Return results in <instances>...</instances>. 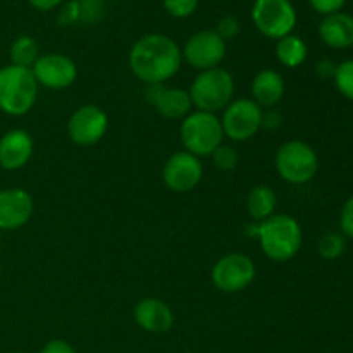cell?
<instances>
[{"instance_id": "3", "label": "cell", "mask_w": 353, "mask_h": 353, "mask_svg": "<svg viewBox=\"0 0 353 353\" xmlns=\"http://www.w3.org/2000/svg\"><path fill=\"white\" fill-rule=\"evenodd\" d=\"M38 97V83L33 71L19 65L0 68V110L7 116L19 117L33 109Z\"/></svg>"}, {"instance_id": "34", "label": "cell", "mask_w": 353, "mask_h": 353, "mask_svg": "<svg viewBox=\"0 0 353 353\" xmlns=\"http://www.w3.org/2000/svg\"><path fill=\"white\" fill-rule=\"evenodd\" d=\"M28 2H30V6L33 7V9L40 10V12H48V10L61 6L64 0H28Z\"/></svg>"}, {"instance_id": "24", "label": "cell", "mask_w": 353, "mask_h": 353, "mask_svg": "<svg viewBox=\"0 0 353 353\" xmlns=\"http://www.w3.org/2000/svg\"><path fill=\"white\" fill-rule=\"evenodd\" d=\"M345 252V238L338 233H326L319 240V254L326 261H336Z\"/></svg>"}, {"instance_id": "19", "label": "cell", "mask_w": 353, "mask_h": 353, "mask_svg": "<svg viewBox=\"0 0 353 353\" xmlns=\"http://www.w3.org/2000/svg\"><path fill=\"white\" fill-rule=\"evenodd\" d=\"M190 93L183 88H165L155 100L154 107L165 119H185L192 109Z\"/></svg>"}, {"instance_id": "26", "label": "cell", "mask_w": 353, "mask_h": 353, "mask_svg": "<svg viewBox=\"0 0 353 353\" xmlns=\"http://www.w3.org/2000/svg\"><path fill=\"white\" fill-rule=\"evenodd\" d=\"M210 157H212L216 168L221 169V171H233V169L238 165V161H240L238 152L234 150V148L226 147V145L217 147V150L214 152Z\"/></svg>"}, {"instance_id": "1", "label": "cell", "mask_w": 353, "mask_h": 353, "mask_svg": "<svg viewBox=\"0 0 353 353\" xmlns=\"http://www.w3.org/2000/svg\"><path fill=\"white\" fill-rule=\"evenodd\" d=\"M183 54L172 38L150 33L133 43L130 68L145 85H161L171 79L181 68Z\"/></svg>"}, {"instance_id": "21", "label": "cell", "mask_w": 353, "mask_h": 353, "mask_svg": "<svg viewBox=\"0 0 353 353\" xmlns=\"http://www.w3.org/2000/svg\"><path fill=\"white\" fill-rule=\"evenodd\" d=\"M307 54H309V50H307L305 41L296 34H288L276 43V57L286 68L293 69L302 65L305 62Z\"/></svg>"}, {"instance_id": "20", "label": "cell", "mask_w": 353, "mask_h": 353, "mask_svg": "<svg viewBox=\"0 0 353 353\" xmlns=\"http://www.w3.org/2000/svg\"><path fill=\"white\" fill-rule=\"evenodd\" d=\"M276 202L278 200H276V193L272 192V188H269L265 185L254 186L247 196L248 214L255 221L262 223V221H265L268 217H271L274 214Z\"/></svg>"}, {"instance_id": "15", "label": "cell", "mask_w": 353, "mask_h": 353, "mask_svg": "<svg viewBox=\"0 0 353 353\" xmlns=\"http://www.w3.org/2000/svg\"><path fill=\"white\" fill-rule=\"evenodd\" d=\"M33 155V138L26 130H10L0 138V168L17 171L30 162Z\"/></svg>"}, {"instance_id": "5", "label": "cell", "mask_w": 353, "mask_h": 353, "mask_svg": "<svg viewBox=\"0 0 353 353\" xmlns=\"http://www.w3.org/2000/svg\"><path fill=\"white\" fill-rule=\"evenodd\" d=\"M181 141L185 145L186 152L196 155V157H209L217 147L223 145L224 131L221 119L216 114L202 112H190L183 119L181 128H179Z\"/></svg>"}, {"instance_id": "11", "label": "cell", "mask_w": 353, "mask_h": 353, "mask_svg": "<svg viewBox=\"0 0 353 353\" xmlns=\"http://www.w3.org/2000/svg\"><path fill=\"white\" fill-rule=\"evenodd\" d=\"M109 128V117L100 107L83 105L69 117L68 134L72 143L79 147H92L99 143L107 133Z\"/></svg>"}, {"instance_id": "10", "label": "cell", "mask_w": 353, "mask_h": 353, "mask_svg": "<svg viewBox=\"0 0 353 353\" xmlns=\"http://www.w3.org/2000/svg\"><path fill=\"white\" fill-rule=\"evenodd\" d=\"M183 59L199 71L219 68L226 57V41L214 30H203L192 34L183 48Z\"/></svg>"}, {"instance_id": "13", "label": "cell", "mask_w": 353, "mask_h": 353, "mask_svg": "<svg viewBox=\"0 0 353 353\" xmlns=\"http://www.w3.org/2000/svg\"><path fill=\"white\" fill-rule=\"evenodd\" d=\"M38 85L50 90H65L78 78V68L74 62L62 54H45L38 57L33 68Z\"/></svg>"}, {"instance_id": "32", "label": "cell", "mask_w": 353, "mask_h": 353, "mask_svg": "<svg viewBox=\"0 0 353 353\" xmlns=\"http://www.w3.org/2000/svg\"><path fill=\"white\" fill-rule=\"evenodd\" d=\"M41 353H76L74 348L64 340H52L41 348Z\"/></svg>"}, {"instance_id": "14", "label": "cell", "mask_w": 353, "mask_h": 353, "mask_svg": "<svg viewBox=\"0 0 353 353\" xmlns=\"http://www.w3.org/2000/svg\"><path fill=\"white\" fill-rule=\"evenodd\" d=\"M34 210L33 199L23 188L0 190V230L14 231L31 219Z\"/></svg>"}, {"instance_id": "22", "label": "cell", "mask_w": 353, "mask_h": 353, "mask_svg": "<svg viewBox=\"0 0 353 353\" xmlns=\"http://www.w3.org/2000/svg\"><path fill=\"white\" fill-rule=\"evenodd\" d=\"M38 50H40V47H38L37 40L28 37V34H23V37L16 38V40L12 41V45H10V64L31 69L34 62L38 61V57H40V55H38Z\"/></svg>"}, {"instance_id": "8", "label": "cell", "mask_w": 353, "mask_h": 353, "mask_svg": "<svg viewBox=\"0 0 353 353\" xmlns=\"http://www.w3.org/2000/svg\"><path fill=\"white\" fill-rule=\"evenodd\" d=\"M262 114H264L262 107L252 99L233 100L224 109L221 119L224 137L231 138L233 141L250 140L262 128Z\"/></svg>"}, {"instance_id": "16", "label": "cell", "mask_w": 353, "mask_h": 353, "mask_svg": "<svg viewBox=\"0 0 353 353\" xmlns=\"http://www.w3.org/2000/svg\"><path fill=\"white\" fill-rule=\"evenodd\" d=\"M134 321L148 333H165L174 324L171 307L159 299H143L134 307Z\"/></svg>"}, {"instance_id": "36", "label": "cell", "mask_w": 353, "mask_h": 353, "mask_svg": "<svg viewBox=\"0 0 353 353\" xmlns=\"http://www.w3.org/2000/svg\"><path fill=\"white\" fill-rule=\"evenodd\" d=\"M0 272H2V264H0Z\"/></svg>"}, {"instance_id": "7", "label": "cell", "mask_w": 353, "mask_h": 353, "mask_svg": "<svg viewBox=\"0 0 353 353\" xmlns=\"http://www.w3.org/2000/svg\"><path fill=\"white\" fill-rule=\"evenodd\" d=\"M252 21L264 37L281 40L295 30L296 10L290 0H255Z\"/></svg>"}, {"instance_id": "18", "label": "cell", "mask_w": 353, "mask_h": 353, "mask_svg": "<svg viewBox=\"0 0 353 353\" xmlns=\"http://www.w3.org/2000/svg\"><path fill=\"white\" fill-rule=\"evenodd\" d=\"M285 95V79L274 69H262L252 81V97L261 107H272Z\"/></svg>"}, {"instance_id": "31", "label": "cell", "mask_w": 353, "mask_h": 353, "mask_svg": "<svg viewBox=\"0 0 353 353\" xmlns=\"http://www.w3.org/2000/svg\"><path fill=\"white\" fill-rule=\"evenodd\" d=\"M76 21H79V7L78 2L72 0V2H68L62 6L61 14H59V23L62 26H69V24L76 23Z\"/></svg>"}, {"instance_id": "2", "label": "cell", "mask_w": 353, "mask_h": 353, "mask_svg": "<svg viewBox=\"0 0 353 353\" xmlns=\"http://www.w3.org/2000/svg\"><path fill=\"white\" fill-rule=\"evenodd\" d=\"M262 252L274 262L292 261L302 248V228L286 214H272L257 228Z\"/></svg>"}, {"instance_id": "28", "label": "cell", "mask_w": 353, "mask_h": 353, "mask_svg": "<svg viewBox=\"0 0 353 353\" xmlns=\"http://www.w3.org/2000/svg\"><path fill=\"white\" fill-rule=\"evenodd\" d=\"M79 7V19L85 23H92V21L99 19L100 12H102V2L100 0H76Z\"/></svg>"}, {"instance_id": "4", "label": "cell", "mask_w": 353, "mask_h": 353, "mask_svg": "<svg viewBox=\"0 0 353 353\" xmlns=\"http://www.w3.org/2000/svg\"><path fill=\"white\" fill-rule=\"evenodd\" d=\"M192 103L202 112L216 114L233 102L234 79L230 71L223 68L200 71L190 88Z\"/></svg>"}, {"instance_id": "12", "label": "cell", "mask_w": 353, "mask_h": 353, "mask_svg": "<svg viewBox=\"0 0 353 353\" xmlns=\"http://www.w3.org/2000/svg\"><path fill=\"white\" fill-rule=\"evenodd\" d=\"M203 178V165L190 152H176L165 161L162 179L171 192L186 193L195 188Z\"/></svg>"}, {"instance_id": "17", "label": "cell", "mask_w": 353, "mask_h": 353, "mask_svg": "<svg viewBox=\"0 0 353 353\" xmlns=\"http://www.w3.org/2000/svg\"><path fill=\"white\" fill-rule=\"evenodd\" d=\"M319 37L331 48L353 47V16L347 12L326 16L319 24Z\"/></svg>"}, {"instance_id": "9", "label": "cell", "mask_w": 353, "mask_h": 353, "mask_svg": "<svg viewBox=\"0 0 353 353\" xmlns=\"http://www.w3.org/2000/svg\"><path fill=\"white\" fill-rule=\"evenodd\" d=\"M214 286L224 293H240L255 279V264L245 254H228L212 268Z\"/></svg>"}, {"instance_id": "33", "label": "cell", "mask_w": 353, "mask_h": 353, "mask_svg": "<svg viewBox=\"0 0 353 353\" xmlns=\"http://www.w3.org/2000/svg\"><path fill=\"white\" fill-rule=\"evenodd\" d=\"M316 72L321 76V78H334V72H336V64L330 59H323L321 62L316 64Z\"/></svg>"}, {"instance_id": "37", "label": "cell", "mask_w": 353, "mask_h": 353, "mask_svg": "<svg viewBox=\"0 0 353 353\" xmlns=\"http://www.w3.org/2000/svg\"><path fill=\"white\" fill-rule=\"evenodd\" d=\"M12 353H24V352H12Z\"/></svg>"}, {"instance_id": "27", "label": "cell", "mask_w": 353, "mask_h": 353, "mask_svg": "<svg viewBox=\"0 0 353 353\" xmlns=\"http://www.w3.org/2000/svg\"><path fill=\"white\" fill-rule=\"evenodd\" d=\"M214 31H216L224 41L233 40V38L240 33V21L234 16H224L221 17L219 23H217V28Z\"/></svg>"}, {"instance_id": "6", "label": "cell", "mask_w": 353, "mask_h": 353, "mask_svg": "<svg viewBox=\"0 0 353 353\" xmlns=\"http://www.w3.org/2000/svg\"><path fill=\"white\" fill-rule=\"evenodd\" d=\"M276 171L292 185H305L316 176L319 159L309 143L292 140L283 143L276 152Z\"/></svg>"}, {"instance_id": "30", "label": "cell", "mask_w": 353, "mask_h": 353, "mask_svg": "<svg viewBox=\"0 0 353 353\" xmlns=\"http://www.w3.org/2000/svg\"><path fill=\"white\" fill-rule=\"evenodd\" d=\"M340 228L345 236L353 238V196L345 202L340 214Z\"/></svg>"}, {"instance_id": "35", "label": "cell", "mask_w": 353, "mask_h": 353, "mask_svg": "<svg viewBox=\"0 0 353 353\" xmlns=\"http://www.w3.org/2000/svg\"><path fill=\"white\" fill-rule=\"evenodd\" d=\"M279 123H281V116L274 109L262 114V126L268 128V130H274V128L279 126Z\"/></svg>"}, {"instance_id": "25", "label": "cell", "mask_w": 353, "mask_h": 353, "mask_svg": "<svg viewBox=\"0 0 353 353\" xmlns=\"http://www.w3.org/2000/svg\"><path fill=\"white\" fill-rule=\"evenodd\" d=\"M199 2L200 0H162L165 12L176 19H185L192 16L199 7Z\"/></svg>"}, {"instance_id": "29", "label": "cell", "mask_w": 353, "mask_h": 353, "mask_svg": "<svg viewBox=\"0 0 353 353\" xmlns=\"http://www.w3.org/2000/svg\"><path fill=\"white\" fill-rule=\"evenodd\" d=\"M312 9L323 16H331V14L341 12L347 0H309Z\"/></svg>"}, {"instance_id": "23", "label": "cell", "mask_w": 353, "mask_h": 353, "mask_svg": "<svg viewBox=\"0 0 353 353\" xmlns=\"http://www.w3.org/2000/svg\"><path fill=\"white\" fill-rule=\"evenodd\" d=\"M333 79L338 92H340L345 99L353 100V59H348V61L336 65V72H334Z\"/></svg>"}]
</instances>
